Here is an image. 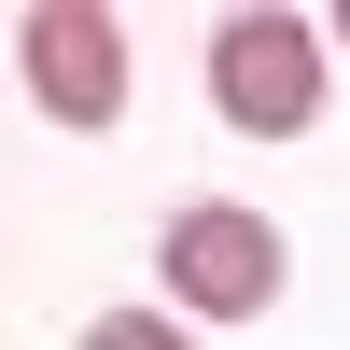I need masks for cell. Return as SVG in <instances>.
Masks as SVG:
<instances>
[{
  "label": "cell",
  "mask_w": 350,
  "mask_h": 350,
  "mask_svg": "<svg viewBox=\"0 0 350 350\" xmlns=\"http://www.w3.org/2000/svg\"><path fill=\"white\" fill-rule=\"evenodd\" d=\"M14 84L56 112V126H112V112H126V14H98V0L14 14Z\"/></svg>",
  "instance_id": "cell-3"
},
{
  "label": "cell",
  "mask_w": 350,
  "mask_h": 350,
  "mask_svg": "<svg viewBox=\"0 0 350 350\" xmlns=\"http://www.w3.org/2000/svg\"><path fill=\"white\" fill-rule=\"evenodd\" d=\"M70 350H196V323H183V308H98Z\"/></svg>",
  "instance_id": "cell-4"
},
{
  "label": "cell",
  "mask_w": 350,
  "mask_h": 350,
  "mask_svg": "<svg viewBox=\"0 0 350 350\" xmlns=\"http://www.w3.org/2000/svg\"><path fill=\"white\" fill-rule=\"evenodd\" d=\"M336 56H350V14H336Z\"/></svg>",
  "instance_id": "cell-5"
},
{
  "label": "cell",
  "mask_w": 350,
  "mask_h": 350,
  "mask_svg": "<svg viewBox=\"0 0 350 350\" xmlns=\"http://www.w3.org/2000/svg\"><path fill=\"white\" fill-rule=\"evenodd\" d=\"M323 70H336V28L323 14H280V0L211 14V112L239 140H308L323 126Z\"/></svg>",
  "instance_id": "cell-1"
},
{
  "label": "cell",
  "mask_w": 350,
  "mask_h": 350,
  "mask_svg": "<svg viewBox=\"0 0 350 350\" xmlns=\"http://www.w3.org/2000/svg\"><path fill=\"white\" fill-rule=\"evenodd\" d=\"M154 280H168L183 323H267L280 280H295V252H280V224L252 196H183L154 224Z\"/></svg>",
  "instance_id": "cell-2"
}]
</instances>
